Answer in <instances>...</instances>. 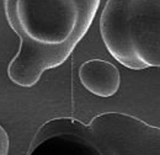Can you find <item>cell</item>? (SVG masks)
Returning <instances> with one entry per match:
<instances>
[{
	"mask_svg": "<svg viewBox=\"0 0 160 155\" xmlns=\"http://www.w3.org/2000/svg\"><path fill=\"white\" fill-rule=\"evenodd\" d=\"M79 79L91 94L102 98L113 96L121 86L120 70L103 59H89L80 65Z\"/></svg>",
	"mask_w": 160,
	"mask_h": 155,
	"instance_id": "cell-5",
	"label": "cell"
},
{
	"mask_svg": "<svg viewBox=\"0 0 160 155\" xmlns=\"http://www.w3.org/2000/svg\"><path fill=\"white\" fill-rule=\"evenodd\" d=\"M27 155H101L79 128L78 119L57 117L44 122L30 144Z\"/></svg>",
	"mask_w": 160,
	"mask_h": 155,
	"instance_id": "cell-4",
	"label": "cell"
},
{
	"mask_svg": "<svg viewBox=\"0 0 160 155\" xmlns=\"http://www.w3.org/2000/svg\"><path fill=\"white\" fill-rule=\"evenodd\" d=\"M78 124L101 155H160V128L134 116L103 112Z\"/></svg>",
	"mask_w": 160,
	"mask_h": 155,
	"instance_id": "cell-3",
	"label": "cell"
},
{
	"mask_svg": "<svg viewBox=\"0 0 160 155\" xmlns=\"http://www.w3.org/2000/svg\"><path fill=\"white\" fill-rule=\"evenodd\" d=\"M100 1L2 0L8 23L20 38L9 79L32 88L44 72L62 65L89 31Z\"/></svg>",
	"mask_w": 160,
	"mask_h": 155,
	"instance_id": "cell-1",
	"label": "cell"
},
{
	"mask_svg": "<svg viewBox=\"0 0 160 155\" xmlns=\"http://www.w3.org/2000/svg\"><path fill=\"white\" fill-rule=\"evenodd\" d=\"M100 32L108 53L123 67L160 65V0H107Z\"/></svg>",
	"mask_w": 160,
	"mask_h": 155,
	"instance_id": "cell-2",
	"label": "cell"
},
{
	"mask_svg": "<svg viewBox=\"0 0 160 155\" xmlns=\"http://www.w3.org/2000/svg\"><path fill=\"white\" fill-rule=\"evenodd\" d=\"M9 147H10V140L6 131L2 128L0 124V155L9 154Z\"/></svg>",
	"mask_w": 160,
	"mask_h": 155,
	"instance_id": "cell-6",
	"label": "cell"
}]
</instances>
